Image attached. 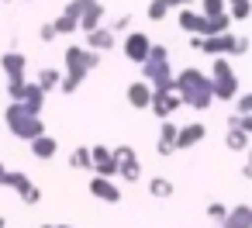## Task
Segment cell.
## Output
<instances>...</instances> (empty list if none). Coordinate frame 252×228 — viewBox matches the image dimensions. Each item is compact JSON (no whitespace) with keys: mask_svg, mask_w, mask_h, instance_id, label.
Returning a JSON list of instances; mask_svg holds the SVG:
<instances>
[{"mask_svg":"<svg viewBox=\"0 0 252 228\" xmlns=\"http://www.w3.org/2000/svg\"><path fill=\"white\" fill-rule=\"evenodd\" d=\"M0 69H4L7 80H21V76L28 73V56H21L18 49H11V52L0 56Z\"/></svg>","mask_w":252,"mask_h":228,"instance_id":"13","label":"cell"},{"mask_svg":"<svg viewBox=\"0 0 252 228\" xmlns=\"http://www.w3.org/2000/svg\"><path fill=\"white\" fill-rule=\"evenodd\" d=\"M149 194H152L156 200H169V197L176 194V187H173V180H166V176H156V180H149Z\"/></svg>","mask_w":252,"mask_h":228,"instance_id":"23","label":"cell"},{"mask_svg":"<svg viewBox=\"0 0 252 228\" xmlns=\"http://www.w3.org/2000/svg\"><path fill=\"white\" fill-rule=\"evenodd\" d=\"M166 4H169V7H180V11H183V7H190V4H193V0H166Z\"/></svg>","mask_w":252,"mask_h":228,"instance_id":"35","label":"cell"},{"mask_svg":"<svg viewBox=\"0 0 252 228\" xmlns=\"http://www.w3.org/2000/svg\"><path fill=\"white\" fill-rule=\"evenodd\" d=\"M25 4H32V0H25Z\"/></svg>","mask_w":252,"mask_h":228,"instance_id":"43","label":"cell"},{"mask_svg":"<svg viewBox=\"0 0 252 228\" xmlns=\"http://www.w3.org/2000/svg\"><path fill=\"white\" fill-rule=\"evenodd\" d=\"M224 145L231 149V152H249V131L245 128H228V135H224Z\"/></svg>","mask_w":252,"mask_h":228,"instance_id":"21","label":"cell"},{"mask_svg":"<svg viewBox=\"0 0 252 228\" xmlns=\"http://www.w3.org/2000/svg\"><path fill=\"white\" fill-rule=\"evenodd\" d=\"M235 114H252V94H238V100H235Z\"/></svg>","mask_w":252,"mask_h":228,"instance_id":"31","label":"cell"},{"mask_svg":"<svg viewBox=\"0 0 252 228\" xmlns=\"http://www.w3.org/2000/svg\"><path fill=\"white\" fill-rule=\"evenodd\" d=\"M228 14H231V21H249V14H252V0H249V4H231Z\"/></svg>","mask_w":252,"mask_h":228,"instance_id":"30","label":"cell"},{"mask_svg":"<svg viewBox=\"0 0 252 228\" xmlns=\"http://www.w3.org/2000/svg\"><path fill=\"white\" fill-rule=\"evenodd\" d=\"M152 45H156V42H152L145 32H128L121 49H125V59H128V63L142 66V63H149V56H152Z\"/></svg>","mask_w":252,"mask_h":228,"instance_id":"5","label":"cell"},{"mask_svg":"<svg viewBox=\"0 0 252 228\" xmlns=\"http://www.w3.org/2000/svg\"><path fill=\"white\" fill-rule=\"evenodd\" d=\"M114 159H118V176L125 183H138L142 176V159L131 145H114Z\"/></svg>","mask_w":252,"mask_h":228,"instance_id":"6","label":"cell"},{"mask_svg":"<svg viewBox=\"0 0 252 228\" xmlns=\"http://www.w3.org/2000/svg\"><path fill=\"white\" fill-rule=\"evenodd\" d=\"M38 228H56V225H38Z\"/></svg>","mask_w":252,"mask_h":228,"instance_id":"41","label":"cell"},{"mask_svg":"<svg viewBox=\"0 0 252 228\" xmlns=\"http://www.w3.org/2000/svg\"><path fill=\"white\" fill-rule=\"evenodd\" d=\"M242 176H245V180H252V166H249V163L242 166Z\"/></svg>","mask_w":252,"mask_h":228,"instance_id":"37","label":"cell"},{"mask_svg":"<svg viewBox=\"0 0 252 228\" xmlns=\"http://www.w3.org/2000/svg\"><path fill=\"white\" fill-rule=\"evenodd\" d=\"M28 87H32V83H28L25 76H21V80H7V97H11V100H25V97H28Z\"/></svg>","mask_w":252,"mask_h":228,"instance_id":"26","label":"cell"},{"mask_svg":"<svg viewBox=\"0 0 252 228\" xmlns=\"http://www.w3.org/2000/svg\"><path fill=\"white\" fill-rule=\"evenodd\" d=\"M69 169H94V149L76 145V149L69 152Z\"/></svg>","mask_w":252,"mask_h":228,"instance_id":"22","label":"cell"},{"mask_svg":"<svg viewBox=\"0 0 252 228\" xmlns=\"http://www.w3.org/2000/svg\"><path fill=\"white\" fill-rule=\"evenodd\" d=\"M35 83H38L45 94H49V90H59V87H63V69H56V66H45V69L38 73V80H35Z\"/></svg>","mask_w":252,"mask_h":228,"instance_id":"20","label":"cell"},{"mask_svg":"<svg viewBox=\"0 0 252 228\" xmlns=\"http://www.w3.org/2000/svg\"><path fill=\"white\" fill-rule=\"evenodd\" d=\"M176 94L183 97L187 107L193 111H207L214 104V83H211V73H200L197 66H187L176 73Z\"/></svg>","mask_w":252,"mask_h":228,"instance_id":"1","label":"cell"},{"mask_svg":"<svg viewBox=\"0 0 252 228\" xmlns=\"http://www.w3.org/2000/svg\"><path fill=\"white\" fill-rule=\"evenodd\" d=\"M7 176H11V169H7L4 163H0V187H7Z\"/></svg>","mask_w":252,"mask_h":228,"instance_id":"36","label":"cell"},{"mask_svg":"<svg viewBox=\"0 0 252 228\" xmlns=\"http://www.w3.org/2000/svg\"><path fill=\"white\" fill-rule=\"evenodd\" d=\"M152 94H156V87H152L149 80H135V83H128V90H125V97H128V104H131L135 111L152 107Z\"/></svg>","mask_w":252,"mask_h":228,"instance_id":"10","label":"cell"},{"mask_svg":"<svg viewBox=\"0 0 252 228\" xmlns=\"http://www.w3.org/2000/svg\"><path fill=\"white\" fill-rule=\"evenodd\" d=\"M149 59H169V49L166 45H152V56Z\"/></svg>","mask_w":252,"mask_h":228,"instance_id":"34","label":"cell"},{"mask_svg":"<svg viewBox=\"0 0 252 228\" xmlns=\"http://www.w3.org/2000/svg\"><path fill=\"white\" fill-rule=\"evenodd\" d=\"M204 138H207V128H204L200 121L183 125V128H180V138H176V149H193V145H200Z\"/></svg>","mask_w":252,"mask_h":228,"instance_id":"17","label":"cell"},{"mask_svg":"<svg viewBox=\"0 0 252 228\" xmlns=\"http://www.w3.org/2000/svg\"><path fill=\"white\" fill-rule=\"evenodd\" d=\"M128 28H131V14H121V18L111 25V32H128Z\"/></svg>","mask_w":252,"mask_h":228,"instance_id":"33","label":"cell"},{"mask_svg":"<svg viewBox=\"0 0 252 228\" xmlns=\"http://www.w3.org/2000/svg\"><path fill=\"white\" fill-rule=\"evenodd\" d=\"M0 228H7V218H0Z\"/></svg>","mask_w":252,"mask_h":228,"instance_id":"39","label":"cell"},{"mask_svg":"<svg viewBox=\"0 0 252 228\" xmlns=\"http://www.w3.org/2000/svg\"><path fill=\"white\" fill-rule=\"evenodd\" d=\"M100 66V52H94V49H83V45H69L66 49V73H63V94H76L80 87H83V80H87V73L90 69H97Z\"/></svg>","mask_w":252,"mask_h":228,"instance_id":"2","label":"cell"},{"mask_svg":"<svg viewBox=\"0 0 252 228\" xmlns=\"http://www.w3.org/2000/svg\"><path fill=\"white\" fill-rule=\"evenodd\" d=\"M211 83H214V100H221V104H228V100L235 104L238 100V76H235L228 56H214V63H211Z\"/></svg>","mask_w":252,"mask_h":228,"instance_id":"4","label":"cell"},{"mask_svg":"<svg viewBox=\"0 0 252 228\" xmlns=\"http://www.w3.org/2000/svg\"><path fill=\"white\" fill-rule=\"evenodd\" d=\"M176 138H180V125H173V121L166 118V121H162V128H159L156 152H159V156H173V152H180V149H176Z\"/></svg>","mask_w":252,"mask_h":228,"instance_id":"14","label":"cell"},{"mask_svg":"<svg viewBox=\"0 0 252 228\" xmlns=\"http://www.w3.org/2000/svg\"><path fill=\"white\" fill-rule=\"evenodd\" d=\"M100 25H104V4L100 0H87V7L80 14V32L87 35V32H97Z\"/></svg>","mask_w":252,"mask_h":228,"instance_id":"15","label":"cell"},{"mask_svg":"<svg viewBox=\"0 0 252 228\" xmlns=\"http://www.w3.org/2000/svg\"><path fill=\"white\" fill-rule=\"evenodd\" d=\"M38 35H42V42H56V35H59V32H56V21H45Z\"/></svg>","mask_w":252,"mask_h":228,"instance_id":"32","label":"cell"},{"mask_svg":"<svg viewBox=\"0 0 252 228\" xmlns=\"http://www.w3.org/2000/svg\"><path fill=\"white\" fill-rule=\"evenodd\" d=\"M21 104H28L35 114H42V107H45V90H42L38 83H32V87H28V97H25Z\"/></svg>","mask_w":252,"mask_h":228,"instance_id":"24","label":"cell"},{"mask_svg":"<svg viewBox=\"0 0 252 228\" xmlns=\"http://www.w3.org/2000/svg\"><path fill=\"white\" fill-rule=\"evenodd\" d=\"M180 107H183V97H180L176 90H156V94H152V107H149V111H152L159 121H166V118H169V114H176Z\"/></svg>","mask_w":252,"mask_h":228,"instance_id":"7","label":"cell"},{"mask_svg":"<svg viewBox=\"0 0 252 228\" xmlns=\"http://www.w3.org/2000/svg\"><path fill=\"white\" fill-rule=\"evenodd\" d=\"M0 4H4V0H0Z\"/></svg>","mask_w":252,"mask_h":228,"instance_id":"44","label":"cell"},{"mask_svg":"<svg viewBox=\"0 0 252 228\" xmlns=\"http://www.w3.org/2000/svg\"><path fill=\"white\" fill-rule=\"evenodd\" d=\"M7 187H11V190H18V197H21L25 204H38V200H42V190H38V187H35V183H32L21 169H11Z\"/></svg>","mask_w":252,"mask_h":228,"instance_id":"9","label":"cell"},{"mask_svg":"<svg viewBox=\"0 0 252 228\" xmlns=\"http://www.w3.org/2000/svg\"><path fill=\"white\" fill-rule=\"evenodd\" d=\"M56 32H59V35H73V32H80V18H73V14L63 11V14L56 18Z\"/></svg>","mask_w":252,"mask_h":228,"instance_id":"25","label":"cell"},{"mask_svg":"<svg viewBox=\"0 0 252 228\" xmlns=\"http://www.w3.org/2000/svg\"><path fill=\"white\" fill-rule=\"evenodd\" d=\"M56 228H73V225H56Z\"/></svg>","mask_w":252,"mask_h":228,"instance_id":"42","label":"cell"},{"mask_svg":"<svg viewBox=\"0 0 252 228\" xmlns=\"http://www.w3.org/2000/svg\"><path fill=\"white\" fill-rule=\"evenodd\" d=\"M4 4H7V0H4Z\"/></svg>","mask_w":252,"mask_h":228,"instance_id":"45","label":"cell"},{"mask_svg":"<svg viewBox=\"0 0 252 228\" xmlns=\"http://www.w3.org/2000/svg\"><path fill=\"white\" fill-rule=\"evenodd\" d=\"M169 11H173V7L166 4V0H152L145 14H149V21H166V14H169Z\"/></svg>","mask_w":252,"mask_h":228,"instance_id":"28","label":"cell"},{"mask_svg":"<svg viewBox=\"0 0 252 228\" xmlns=\"http://www.w3.org/2000/svg\"><path fill=\"white\" fill-rule=\"evenodd\" d=\"M200 11H204L207 18H224V14H228V0H204Z\"/></svg>","mask_w":252,"mask_h":228,"instance_id":"27","label":"cell"},{"mask_svg":"<svg viewBox=\"0 0 252 228\" xmlns=\"http://www.w3.org/2000/svg\"><path fill=\"white\" fill-rule=\"evenodd\" d=\"M28 149H32V156H35V159H52V156L59 152V142L45 131V135H38L35 142H28Z\"/></svg>","mask_w":252,"mask_h":228,"instance_id":"19","label":"cell"},{"mask_svg":"<svg viewBox=\"0 0 252 228\" xmlns=\"http://www.w3.org/2000/svg\"><path fill=\"white\" fill-rule=\"evenodd\" d=\"M231 4H249V0H228V7H231Z\"/></svg>","mask_w":252,"mask_h":228,"instance_id":"38","label":"cell"},{"mask_svg":"<svg viewBox=\"0 0 252 228\" xmlns=\"http://www.w3.org/2000/svg\"><path fill=\"white\" fill-rule=\"evenodd\" d=\"M94 173H97V176H107V180H114V176H118L114 149H107V145H94Z\"/></svg>","mask_w":252,"mask_h":228,"instance_id":"11","label":"cell"},{"mask_svg":"<svg viewBox=\"0 0 252 228\" xmlns=\"http://www.w3.org/2000/svg\"><path fill=\"white\" fill-rule=\"evenodd\" d=\"M4 121H7V128H11V135L21 138V142H35L38 135H45L42 114H35V111H32L28 104H21V100H11V104H7Z\"/></svg>","mask_w":252,"mask_h":228,"instance_id":"3","label":"cell"},{"mask_svg":"<svg viewBox=\"0 0 252 228\" xmlns=\"http://www.w3.org/2000/svg\"><path fill=\"white\" fill-rule=\"evenodd\" d=\"M180 28L183 32H190V35H211V18L204 14V11H193V7H183L180 11Z\"/></svg>","mask_w":252,"mask_h":228,"instance_id":"8","label":"cell"},{"mask_svg":"<svg viewBox=\"0 0 252 228\" xmlns=\"http://www.w3.org/2000/svg\"><path fill=\"white\" fill-rule=\"evenodd\" d=\"M228 211H231V207H224L221 200H211V204H207V218H211V221H218V225L228 218Z\"/></svg>","mask_w":252,"mask_h":228,"instance_id":"29","label":"cell"},{"mask_svg":"<svg viewBox=\"0 0 252 228\" xmlns=\"http://www.w3.org/2000/svg\"><path fill=\"white\" fill-rule=\"evenodd\" d=\"M90 194H94L97 200H104V204H121V190H118V183L107 180V176H97V173H94V180H90Z\"/></svg>","mask_w":252,"mask_h":228,"instance_id":"12","label":"cell"},{"mask_svg":"<svg viewBox=\"0 0 252 228\" xmlns=\"http://www.w3.org/2000/svg\"><path fill=\"white\" fill-rule=\"evenodd\" d=\"M249 166H252V145H249Z\"/></svg>","mask_w":252,"mask_h":228,"instance_id":"40","label":"cell"},{"mask_svg":"<svg viewBox=\"0 0 252 228\" xmlns=\"http://www.w3.org/2000/svg\"><path fill=\"white\" fill-rule=\"evenodd\" d=\"M114 45H118V38H114V32L111 28H97V32H87V49H94V52H114Z\"/></svg>","mask_w":252,"mask_h":228,"instance_id":"16","label":"cell"},{"mask_svg":"<svg viewBox=\"0 0 252 228\" xmlns=\"http://www.w3.org/2000/svg\"><path fill=\"white\" fill-rule=\"evenodd\" d=\"M221 228H252V204H235L221 221Z\"/></svg>","mask_w":252,"mask_h":228,"instance_id":"18","label":"cell"}]
</instances>
